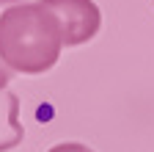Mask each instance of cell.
Masks as SVG:
<instances>
[{
  "instance_id": "277c9868",
  "label": "cell",
  "mask_w": 154,
  "mask_h": 152,
  "mask_svg": "<svg viewBox=\"0 0 154 152\" xmlns=\"http://www.w3.org/2000/svg\"><path fill=\"white\" fill-rule=\"evenodd\" d=\"M47 152H94V149L85 147V144H77V141H66V144H55V147L47 149Z\"/></svg>"
},
{
  "instance_id": "3957f363",
  "label": "cell",
  "mask_w": 154,
  "mask_h": 152,
  "mask_svg": "<svg viewBox=\"0 0 154 152\" xmlns=\"http://www.w3.org/2000/svg\"><path fill=\"white\" fill-rule=\"evenodd\" d=\"M19 141H22L19 102L11 91H0V152L14 149Z\"/></svg>"
},
{
  "instance_id": "7a4b0ae2",
  "label": "cell",
  "mask_w": 154,
  "mask_h": 152,
  "mask_svg": "<svg viewBox=\"0 0 154 152\" xmlns=\"http://www.w3.org/2000/svg\"><path fill=\"white\" fill-rule=\"evenodd\" d=\"M42 3L55 14L58 25H61L63 47L85 44L99 33L102 14L94 0H42Z\"/></svg>"
},
{
  "instance_id": "8992f818",
  "label": "cell",
  "mask_w": 154,
  "mask_h": 152,
  "mask_svg": "<svg viewBox=\"0 0 154 152\" xmlns=\"http://www.w3.org/2000/svg\"><path fill=\"white\" fill-rule=\"evenodd\" d=\"M3 3H22V0H3Z\"/></svg>"
},
{
  "instance_id": "6da1fadb",
  "label": "cell",
  "mask_w": 154,
  "mask_h": 152,
  "mask_svg": "<svg viewBox=\"0 0 154 152\" xmlns=\"http://www.w3.org/2000/svg\"><path fill=\"white\" fill-rule=\"evenodd\" d=\"M63 50L55 14L38 3H14L0 14V58L11 72L44 75Z\"/></svg>"
},
{
  "instance_id": "5b68a950",
  "label": "cell",
  "mask_w": 154,
  "mask_h": 152,
  "mask_svg": "<svg viewBox=\"0 0 154 152\" xmlns=\"http://www.w3.org/2000/svg\"><path fill=\"white\" fill-rule=\"evenodd\" d=\"M11 75H14V72L6 66V61H3V58H0V91H6V89H8V83H11Z\"/></svg>"
}]
</instances>
